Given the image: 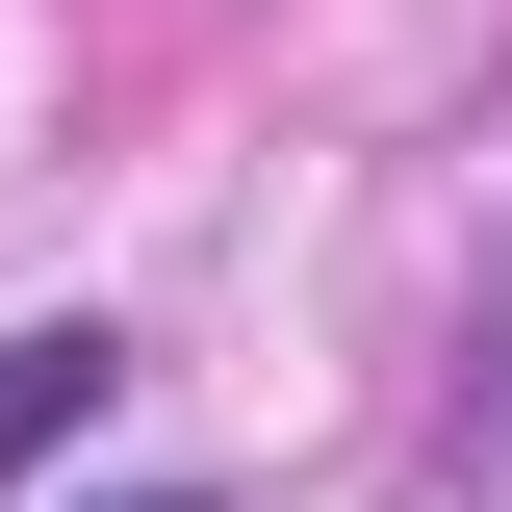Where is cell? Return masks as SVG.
<instances>
[{"label":"cell","mask_w":512,"mask_h":512,"mask_svg":"<svg viewBox=\"0 0 512 512\" xmlns=\"http://www.w3.org/2000/svg\"><path fill=\"white\" fill-rule=\"evenodd\" d=\"M103 384H128V333H103V308H52V333H0V487H26V461L77 436Z\"/></svg>","instance_id":"1"},{"label":"cell","mask_w":512,"mask_h":512,"mask_svg":"<svg viewBox=\"0 0 512 512\" xmlns=\"http://www.w3.org/2000/svg\"><path fill=\"white\" fill-rule=\"evenodd\" d=\"M128 512H180V487H128Z\"/></svg>","instance_id":"2"}]
</instances>
